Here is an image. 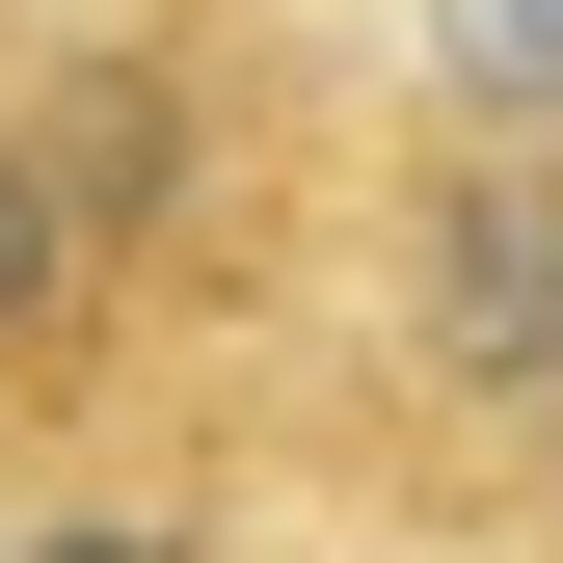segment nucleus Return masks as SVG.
<instances>
[{
    "label": "nucleus",
    "instance_id": "1",
    "mask_svg": "<svg viewBox=\"0 0 563 563\" xmlns=\"http://www.w3.org/2000/svg\"><path fill=\"white\" fill-rule=\"evenodd\" d=\"M349 162L322 0H0V510H242Z\"/></svg>",
    "mask_w": 563,
    "mask_h": 563
}]
</instances>
